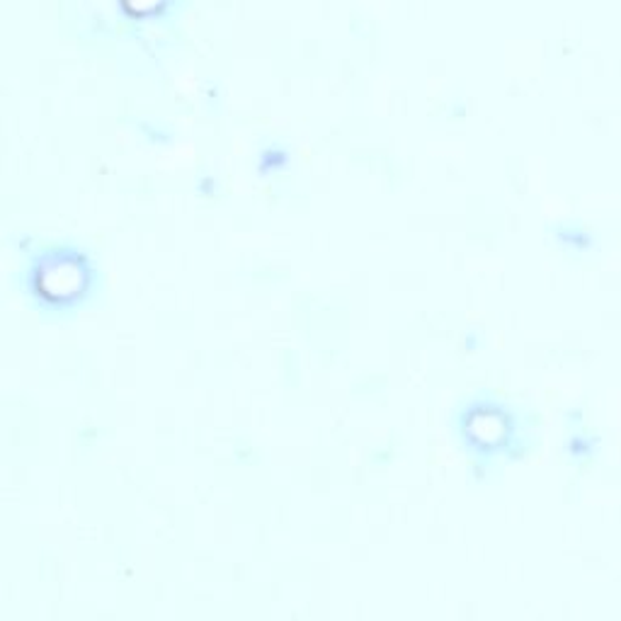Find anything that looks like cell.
Returning <instances> with one entry per match:
<instances>
[{"mask_svg": "<svg viewBox=\"0 0 621 621\" xmlns=\"http://www.w3.org/2000/svg\"><path fill=\"white\" fill-rule=\"evenodd\" d=\"M280 156H287L284 151H280V148H270V151H265L262 154V163H260V168H262V173H268L270 168L272 170H280L287 161H280Z\"/></svg>", "mask_w": 621, "mask_h": 621, "instance_id": "cell-2", "label": "cell"}, {"mask_svg": "<svg viewBox=\"0 0 621 621\" xmlns=\"http://www.w3.org/2000/svg\"><path fill=\"white\" fill-rule=\"evenodd\" d=\"M95 268L79 248H56L37 256L28 272L30 294L44 309H73L91 294Z\"/></svg>", "mask_w": 621, "mask_h": 621, "instance_id": "cell-1", "label": "cell"}]
</instances>
